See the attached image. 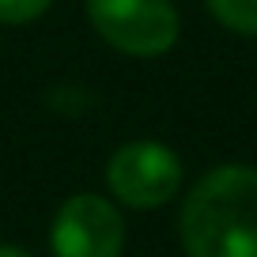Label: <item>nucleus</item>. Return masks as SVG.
Segmentation results:
<instances>
[{
    "instance_id": "nucleus-1",
    "label": "nucleus",
    "mask_w": 257,
    "mask_h": 257,
    "mask_svg": "<svg viewBox=\"0 0 257 257\" xmlns=\"http://www.w3.org/2000/svg\"><path fill=\"white\" fill-rule=\"evenodd\" d=\"M185 257H257V167L223 163L193 182L178 212Z\"/></svg>"
},
{
    "instance_id": "nucleus-5",
    "label": "nucleus",
    "mask_w": 257,
    "mask_h": 257,
    "mask_svg": "<svg viewBox=\"0 0 257 257\" xmlns=\"http://www.w3.org/2000/svg\"><path fill=\"white\" fill-rule=\"evenodd\" d=\"M204 8L212 12L219 27L257 38V0H204Z\"/></svg>"
},
{
    "instance_id": "nucleus-2",
    "label": "nucleus",
    "mask_w": 257,
    "mask_h": 257,
    "mask_svg": "<svg viewBox=\"0 0 257 257\" xmlns=\"http://www.w3.org/2000/svg\"><path fill=\"white\" fill-rule=\"evenodd\" d=\"M102 182H106V197L113 204L155 212L182 193V182H185L182 155L163 140H148V137L125 140L121 148L110 152Z\"/></svg>"
},
{
    "instance_id": "nucleus-4",
    "label": "nucleus",
    "mask_w": 257,
    "mask_h": 257,
    "mask_svg": "<svg viewBox=\"0 0 257 257\" xmlns=\"http://www.w3.org/2000/svg\"><path fill=\"white\" fill-rule=\"evenodd\" d=\"M125 216L106 193L83 189L64 197L49 219V257H121Z\"/></svg>"
},
{
    "instance_id": "nucleus-6",
    "label": "nucleus",
    "mask_w": 257,
    "mask_h": 257,
    "mask_svg": "<svg viewBox=\"0 0 257 257\" xmlns=\"http://www.w3.org/2000/svg\"><path fill=\"white\" fill-rule=\"evenodd\" d=\"M53 8V0H0V27H27Z\"/></svg>"
},
{
    "instance_id": "nucleus-7",
    "label": "nucleus",
    "mask_w": 257,
    "mask_h": 257,
    "mask_svg": "<svg viewBox=\"0 0 257 257\" xmlns=\"http://www.w3.org/2000/svg\"><path fill=\"white\" fill-rule=\"evenodd\" d=\"M0 257H34V253L23 246H12V242H0Z\"/></svg>"
},
{
    "instance_id": "nucleus-3",
    "label": "nucleus",
    "mask_w": 257,
    "mask_h": 257,
    "mask_svg": "<svg viewBox=\"0 0 257 257\" xmlns=\"http://www.w3.org/2000/svg\"><path fill=\"white\" fill-rule=\"evenodd\" d=\"M87 23L125 57H163L178 46L182 16L174 0H87Z\"/></svg>"
}]
</instances>
